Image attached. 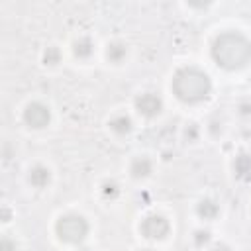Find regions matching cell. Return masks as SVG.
Segmentation results:
<instances>
[{
  "label": "cell",
  "instance_id": "obj_1",
  "mask_svg": "<svg viewBox=\"0 0 251 251\" xmlns=\"http://www.w3.org/2000/svg\"><path fill=\"white\" fill-rule=\"evenodd\" d=\"M210 57L224 71H241L251 63V41L237 29L222 31L210 45Z\"/></svg>",
  "mask_w": 251,
  "mask_h": 251
},
{
  "label": "cell",
  "instance_id": "obj_2",
  "mask_svg": "<svg viewBox=\"0 0 251 251\" xmlns=\"http://www.w3.org/2000/svg\"><path fill=\"white\" fill-rule=\"evenodd\" d=\"M171 90L178 102L196 106L212 96L214 84L206 71H202L196 65H184L175 71L171 78Z\"/></svg>",
  "mask_w": 251,
  "mask_h": 251
},
{
  "label": "cell",
  "instance_id": "obj_3",
  "mask_svg": "<svg viewBox=\"0 0 251 251\" xmlns=\"http://www.w3.org/2000/svg\"><path fill=\"white\" fill-rule=\"evenodd\" d=\"M90 233V224L82 214L76 212H67L57 218L55 222V235L59 241L67 245H78L82 243Z\"/></svg>",
  "mask_w": 251,
  "mask_h": 251
},
{
  "label": "cell",
  "instance_id": "obj_4",
  "mask_svg": "<svg viewBox=\"0 0 251 251\" xmlns=\"http://www.w3.org/2000/svg\"><path fill=\"white\" fill-rule=\"evenodd\" d=\"M139 233L147 241H163L171 233V224L161 214H147L139 222Z\"/></svg>",
  "mask_w": 251,
  "mask_h": 251
},
{
  "label": "cell",
  "instance_id": "obj_5",
  "mask_svg": "<svg viewBox=\"0 0 251 251\" xmlns=\"http://www.w3.org/2000/svg\"><path fill=\"white\" fill-rule=\"evenodd\" d=\"M22 120L31 129H43L51 124V108L39 100L27 102L22 112Z\"/></svg>",
  "mask_w": 251,
  "mask_h": 251
},
{
  "label": "cell",
  "instance_id": "obj_6",
  "mask_svg": "<svg viewBox=\"0 0 251 251\" xmlns=\"http://www.w3.org/2000/svg\"><path fill=\"white\" fill-rule=\"evenodd\" d=\"M133 106H135V110H137L139 116L151 120V118H157V116L163 112L165 102H163V98H161L159 92L145 90V92H139V94L135 96Z\"/></svg>",
  "mask_w": 251,
  "mask_h": 251
},
{
  "label": "cell",
  "instance_id": "obj_7",
  "mask_svg": "<svg viewBox=\"0 0 251 251\" xmlns=\"http://www.w3.org/2000/svg\"><path fill=\"white\" fill-rule=\"evenodd\" d=\"M51 178H53V173H51V169H49L47 165L37 163V165H33V167L27 171V182H29L33 188H37V190L47 188V186L51 184Z\"/></svg>",
  "mask_w": 251,
  "mask_h": 251
},
{
  "label": "cell",
  "instance_id": "obj_8",
  "mask_svg": "<svg viewBox=\"0 0 251 251\" xmlns=\"http://www.w3.org/2000/svg\"><path fill=\"white\" fill-rule=\"evenodd\" d=\"M194 210H196V216H198L200 220H204V222H214V220L222 214V208H220L218 200H214V198H210V196L200 198Z\"/></svg>",
  "mask_w": 251,
  "mask_h": 251
},
{
  "label": "cell",
  "instance_id": "obj_9",
  "mask_svg": "<svg viewBox=\"0 0 251 251\" xmlns=\"http://www.w3.org/2000/svg\"><path fill=\"white\" fill-rule=\"evenodd\" d=\"M151 173H153V161L147 155H137V157L131 159V163H129V175H131V178L143 180V178L151 176Z\"/></svg>",
  "mask_w": 251,
  "mask_h": 251
},
{
  "label": "cell",
  "instance_id": "obj_10",
  "mask_svg": "<svg viewBox=\"0 0 251 251\" xmlns=\"http://www.w3.org/2000/svg\"><path fill=\"white\" fill-rule=\"evenodd\" d=\"M108 127H110V131H112L114 135L124 137V135H129V133H131V129H133V120H131L127 114H124V112H118V114H114V116L108 120Z\"/></svg>",
  "mask_w": 251,
  "mask_h": 251
},
{
  "label": "cell",
  "instance_id": "obj_11",
  "mask_svg": "<svg viewBox=\"0 0 251 251\" xmlns=\"http://www.w3.org/2000/svg\"><path fill=\"white\" fill-rule=\"evenodd\" d=\"M231 169H233L235 178H239V180H249V178H251V153H249V151H239V153L233 157Z\"/></svg>",
  "mask_w": 251,
  "mask_h": 251
},
{
  "label": "cell",
  "instance_id": "obj_12",
  "mask_svg": "<svg viewBox=\"0 0 251 251\" xmlns=\"http://www.w3.org/2000/svg\"><path fill=\"white\" fill-rule=\"evenodd\" d=\"M73 55L80 61H88L94 55V41L88 35H80L73 41Z\"/></svg>",
  "mask_w": 251,
  "mask_h": 251
},
{
  "label": "cell",
  "instance_id": "obj_13",
  "mask_svg": "<svg viewBox=\"0 0 251 251\" xmlns=\"http://www.w3.org/2000/svg\"><path fill=\"white\" fill-rule=\"evenodd\" d=\"M127 57V45L124 41H110L106 45V59L112 63V65H122Z\"/></svg>",
  "mask_w": 251,
  "mask_h": 251
},
{
  "label": "cell",
  "instance_id": "obj_14",
  "mask_svg": "<svg viewBox=\"0 0 251 251\" xmlns=\"http://www.w3.org/2000/svg\"><path fill=\"white\" fill-rule=\"evenodd\" d=\"M100 194H102L104 200H116V198L122 194V188H120V184H118L116 180L108 178V180H104V182L100 184Z\"/></svg>",
  "mask_w": 251,
  "mask_h": 251
},
{
  "label": "cell",
  "instance_id": "obj_15",
  "mask_svg": "<svg viewBox=\"0 0 251 251\" xmlns=\"http://www.w3.org/2000/svg\"><path fill=\"white\" fill-rule=\"evenodd\" d=\"M61 49L57 47V45H47L45 49H43V55H41V59H43V65H47V67H55V65H59L61 63Z\"/></svg>",
  "mask_w": 251,
  "mask_h": 251
},
{
  "label": "cell",
  "instance_id": "obj_16",
  "mask_svg": "<svg viewBox=\"0 0 251 251\" xmlns=\"http://www.w3.org/2000/svg\"><path fill=\"white\" fill-rule=\"evenodd\" d=\"M192 243H194V247H198V249L208 247V245L212 243V231H210V229H204V227L194 229V233H192Z\"/></svg>",
  "mask_w": 251,
  "mask_h": 251
},
{
  "label": "cell",
  "instance_id": "obj_17",
  "mask_svg": "<svg viewBox=\"0 0 251 251\" xmlns=\"http://www.w3.org/2000/svg\"><path fill=\"white\" fill-rule=\"evenodd\" d=\"M198 137H200V127H198V124H186V127H184V139L188 141V143H194V141H198Z\"/></svg>",
  "mask_w": 251,
  "mask_h": 251
},
{
  "label": "cell",
  "instance_id": "obj_18",
  "mask_svg": "<svg viewBox=\"0 0 251 251\" xmlns=\"http://www.w3.org/2000/svg\"><path fill=\"white\" fill-rule=\"evenodd\" d=\"M0 251H16V239H12L10 235H2L0 237Z\"/></svg>",
  "mask_w": 251,
  "mask_h": 251
},
{
  "label": "cell",
  "instance_id": "obj_19",
  "mask_svg": "<svg viewBox=\"0 0 251 251\" xmlns=\"http://www.w3.org/2000/svg\"><path fill=\"white\" fill-rule=\"evenodd\" d=\"M222 129H224V127H222V122H220V120H212V122L208 124V131H210L214 137H218V135L222 133Z\"/></svg>",
  "mask_w": 251,
  "mask_h": 251
},
{
  "label": "cell",
  "instance_id": "obj_20",
  "mask_svg": "<svg viewBox=\"0 0 251 251\" xmlns=\"http://www.w3.org/2000/svg\"><path fill=\"white\" fill-rule=\"evenodd\" d=\"M208 251H233V249H231L227 243H224V241H218V243H212Z\"/></svg>",
  "mask_w": 251,
  "mask_h": 251
},
{
  "label": "cell",
  "instance_id": "obj_21",
  "mask_svg": "<svg viewBox=\"0 0 251 251\" xmlns=\"http://www.w3.org/2000/svg\"><path fill=\"white\" fill-rule=\"evenodd\" d=\"M237 112L239 116H251V102H241L237 106Z\"/></svg>",
  "mask_w": 251,
  "mask_h": 251
},
{
  "label": "cell",
  "instance_id": "obj_22",
  "mask_svg": "<svg viewBox=\"0 0 251 251\" xmlns=\"http://www.w3.org/2000/svg\"><path fill=\"white\" fill-rule=\"evenodd\" d=\"M10 220H12V212H10V208H6V206H4V208H2V222H4V224H8Z\"/></svg>",
  "mask_w": 251,
  "mask_h": 251
},
{
  "label": "cell",
  "instance_id": "obj_23",
  "mask_svg": "<svg viewBox=\"0 0 251 251\" xmlns=\"http://www.w3.org/2000/svg\"><path fill=\"white\" fill-rule=\"evenodd\" d=\"M137 251H157V249H153V247H141V249H137Z\"/></svg>",
  "mask_w": 251,
  "mask_h": 251
}]
</instances>
